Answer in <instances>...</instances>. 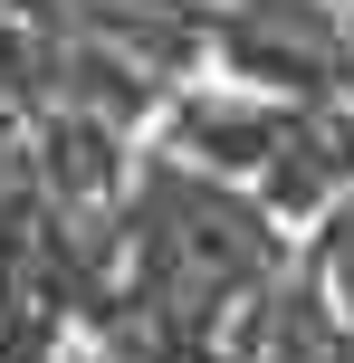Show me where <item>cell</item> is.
<instances>
[{
    "mask_svg": "<svg viewBox=\"0 0 354 363\" xmlns=\"http://www.w3.org/2000/svg\"><path fill=\"white\" fill-rule=\"evenodd\" d=\"M345 354H354V325L297 268H278L268 287H249L240 306L221 315V335H211L201 363H345Z\"/></svg>",
    "mask_w": 354,
    "mask_h": 363,
    "instance_id": "cell-1",
    "label": "cell"
}]
</instances>
